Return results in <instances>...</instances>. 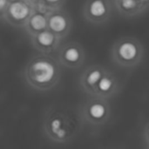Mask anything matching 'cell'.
I'll return each mask as SVG.
<instances>
[{"instance_id": "ac0fdd59", "label": "cell", "mask_w": 149, "mask_h": 149, "mask_svg": "<svg viewBox=\"0 0 149 149\" xmlns=\"http://www.w3.org/2000/svg\"><path fill=\"white\" fill-rule=\"evenodd\" d=\"M30 1H31V3H34V5H35V3H38V2H39L40 0H30Z\"/></svg>"}, {"instance_id": "e0dca14e", "label": "cell", "mask_w": 149, "mask_h": 149, "mask_svg": "<svg viewBox=\"0 0 149 149\" xmlns=\"http://www.w3.org/2000/svg\"><path fill=\"white\" fill-rule=\"evenodd\" d=\"M145 7H146V9L148 10L149 8V0H139Z\"/></svg>"}, {"instance_id": "30bf717a", "label": "cell", "mask_w": 149, "mask_h": 149, "mask_svg": "<svg viewBox=\"0 0 149 149\" xmlns=\"http://www.w3.org/2000/svg\"><path fill=\"white\" fill-rule=\"evenodd\" d=\"M107 68L101 65H92L87 66L79 76V85L83 93L92 96L100 80L107 72Z\"/></svg>"}, {"instance_id": "4fadbf2b", "label": "cell", "mask_w": 149, "mask_h": 149, "mask_svg": "<svg viewBox=\"0 0 149 149\" xmlns=\"http://www.w3.org/2000/svg\"><path fill=\"white\" fill-rule=\"evenodd\" d=\"M24 31L29 37H32L45 30H48L47 15L35 10L24 27Z\"/></svg>"}, {"instance_id": "52a82bcc", "label": "cell", "mask_w": 149, "mask_h": 149, "mask_svg": "<svg viewBox=\"0 0 149 149\" xmlns=\"http://www.w3.org/2000/svg\"><path fill=\"white\" fill-rule=\"evenodd\" d=\"M113 0H86L83 6V17L94 25H101L109 21L113 9Z\"/></svg>"}, {"instance_id": "5bb4252c", "label": "cell", "mask_w": 149, "mask_h": 149, "mask_svg": "<svg viewBox=\"0 0 149 149\" xmlns=\"http://www.w3.org/2000/svg\"><path fill=\"white\" fill-rule=\"evenodd\" d=\"M44 5L47 8L49 12H52L57 10L63 9L66 0H40Z\"/></svg>"}, {"instance_id": "277c9868", "label": "cell", "mask_w": 149, "mask_h": 149, "mask_svg": "<svg viewBox=\"0 0 149 149\" xmlns=\"http://www.w3.org/2000/svg\"><path fill=\"white\" fill-rule=\"evenodd\" d=\"M79 117L82 124L88 127L99 128L105 126L111 118L112 108L108 100L88 97L79 110Z\"/></svg>"}, {"instance_id": "6da1fadb", "label": "cell", "mask_w": 149, "mask_h": 149, "mask_svg": "<svg viewBox=\"0 0 149 149\" xmlns=\"http://www.w3.org/2000/svg\"><path fill=\"white\" fill-rule=\"evenodd\" d=\"M61 67L55 56L38 53L26 63L23 70V78L31 89L48 92L59 83L62 74Z\"/></svg>"}, {"instance_id": "ba28073f", "label": "cell", "mask_w": 149, "mask_h": 149, "mask_svg": "<svg viewBox=\"0 0 149 149\" xmlns=\"http://www.w3.org/2000/svg\"><path fill=\"white\" fill-rule=\"evenodd\" d=\"M31 46L40 54L55 56L62 44L57 35L50 30H45L32 37H29Z\"/></svg>"}, {"instance_id": "3957f363", "label": "cell", "mask_w": 149, "mask_h": 149, "mask_svg": "<svg viewBox=\"0 0 149 149\" xmlns=\"http://www.w3.org/2000/svg\"><path fill=\"white\" fill-rule=\"evenodd\" d=\"M142 43L134 37H122L117 39L110 51L111 60L114 65L125 69L134 68L144 58Z\"/></svg>"}, {"instance_id": "5b68a950", "label": "cell", "mask_w": 149, "mask_h": 149, "mask_svg": "<svg viewBox=\"0 0 149 149\" xmlns=\"http://www.w3.org/2000/svg\"><path fill=\"white\" fill-rule=\"evenodd\" d=\"M55 57L62 67L76 70L83 66L86 54L84 46L76 41L62 43Z\"/></svg>"}, {"instance_id": "7a4b0ae2", "label": "cell", "mask_w": 149, "mask_h": 149, "mask_svg": "<svg viewBox=\"0 0 149 149\" xmlns=\"http://www.w3.org/2000/svg\"><path fill=\"white\" fill-rule=\"evenodd\" d=\"M80 124L79 115L72 111L51 108L44 116L42 131L48 141L56 144H65L78 134Z\"/></svg>"}, {"instance_id": "d6986e66", "label": "cell", "mask_w": 149, "mask_h": 149, "mask_svg": "<svg viewBox=\"0 0 149 149\" xmlns=\"http://www.w3.org/2000/svg\"><path fill=\"white\" fill-rule=\"evenodd\" d=\"M148 149H149V146H148Z\"/></svg>"}, {"instance_id": "7c38bea8", "label": "cell", "mask_w": 149, "mask_h": 149, "mask_svg": "<svg viewBox=\"0 0 149 149\" xmlns=\"http://www.w3.org/2000/svg\"><path fill=\"white\" fill-rule=\"evenodd\" d=\"M114 8L124 17H134L147 9L139 0H113Z\"/></svg>"}, {"instance_id": "9a60e30c", "label": "cell", "mask_w": 149, "mask_h": 149, "mask_svg": "<svg viewBox=\"0 0 149 149\" xmlns=\"http://www.w3.org/2000/svg\"><path fill=\"white\" fill-rule=\"evenodd\" d=\"M10 0H0V14H3L10 5Z\"/></svg>"}, {"instance_id": "8992f818", "label": "cell", "mask_w": 149, "mask_h": 149, "mask_svg": "<svg viewBox=\"0 0 149 149\" xmlns=\"http://www.w3.org/2000/svg\"><path fill=\"white\" fill-rule=\"evenodd\" d=\"M34 11L35 5L30 0H10L7 10L0 15L2 20L10 26L24 29Z\"/></svg>"}, {"instance_id": "8fae6325", "label": "cell", "mask_w": 149, "mask_h": 149, "mask_svg": "<svg viewBox=\"0 0 149 149\" xmlns=\"http://www.w3.org/2000/svg\"><path fill=\"white\" fill-rule=\"evenodd\" d=\"M120 87V83L118 77L112 71L107 70L100 80L92 96L89 97H98L109 100L119 93Z\"/></svg>"}, {"instance_id": "2e32d148", "label": "cell", "mask_w": 149, "mask_h": 149, "mask_svg": "<svg viewBox=\"0 0 149 149\" xmlns=\"http://www.w3.org/2000/svg\"><path fill=\"white\" fill-rule=\"evenodd\" d=\"M143 135H144V139L148 144V146H149V123L147 124V126L144 128V132H143Z\"/></svg>"}, {"instance_id": "9c48e42d", "label": "cell", "mask_w": 149, "mask_h": 149, "mask_svg": "<svg viewBox=\"0 0 149 149\" xmlns=\"http://www.w3.org/2000/svg\"><path fill=\"white\" fill-rule=\"evenodd\" d=\"M48 30L57 35L60 39L65 38L72 28V19L64 9L57 10L47 15Z\"/></svg>"}]
</instances>
